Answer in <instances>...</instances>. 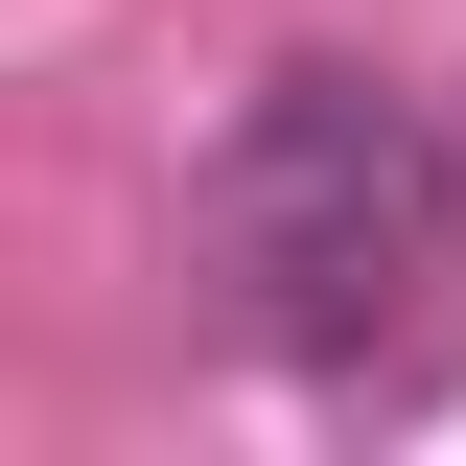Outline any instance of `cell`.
Instances as JSON below:
<instances>
[{
  "label": "cell",
  "instance_id": "7a4b0ae2",
  "mask_svg": "<svg viewBox=\"0 0 466 466\" xmlns=\"http://www.w3.org/2000/svg\"><path fill=\"white\" fill-rule=\"evenodd\" d=\"M443 140H466V116H443Z\"/></svg>",
  "mask_w": 466,
  "mask_h": 466
},
{
  "label": "cell",
  "instance_id": "6da1fadb",
  "mask_svg": "<svg viewBox=\"0 0 466 466\" xmlns=\"http://www.w3.org/2000/svg\"><path fill=\"white\" fill-rule=\"evenodd\" d=\"M443 233H466V140L420 94H373V70H257V116H233V164H210V257H233V303L280 350H373Z\"/></svg>",
  "mask_w": 466,
  "mask_h": 466
}]
</instances>
